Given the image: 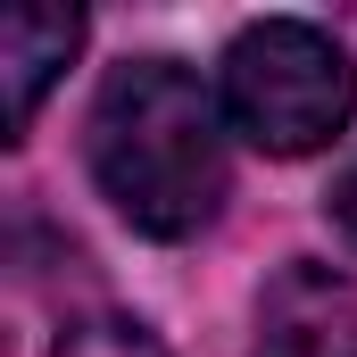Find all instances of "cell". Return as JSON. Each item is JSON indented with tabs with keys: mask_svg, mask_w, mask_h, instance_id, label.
<instances>
[{
	"mask_svg": "<svg viewBox=\"0 0 357 357\" xmlns=\"http://www.w3.org/2000/svg\"><path fill=\"white\" fill-rule=\"evenodd\" d=\"M91 175L133 233H199L225 199V100L175 59H125L91 100Z\"/></svg>",
	"mask_w": 357,
	"mask_h": 357,
	"instance_id": "6da1fadb",
	"label": "cell"
},
{
	"mask_svg": "<svg viewBox=\"0 0 357 357\" xmlns=\"http://www.w3.org/2000/svg\"><path fill=\"white\" fill-rule=\"evenodd\" d=\"M357 116V75L333 33L266 17L225 50V125L266 150V158H307Z\"/></svg>",
	"mask_w": 357,
	"mask_h": 357,
	"instance_id": "7a4b0ae2",
	"label": "cell"
},
{
	"mask_svg": "<svg viewBox=\"0 0 357 357\" xmlns=\"http://www.w3.org/2000/svg\"><path fill=\"white\" fill-rule=\"evenodd\" d=\"M333 216H341V233L357 241V167L341 175V191H333Z\"/></svg>",
	"mask_w": 357,
	"mask_h": 357,
	"instance_id": "8992f818",
	"label": "cell"
},
{
	"mask_svg": "<svg viewBox=\"0 0 357 357\" xmlns=\"http://www.w3.org/2000/svg\"><path fill=\"white\" fill-rule=\"evenodd\" d=\"M258 357H357V291L333 266H282L258 299Z\"/></svg>",
	"mask_w": 357,
	"mask_h": 357,
	"instance_id": "3957f363",
	"label": "cell"
},
{
	"mask_svg": "<svg viewBox=\"0 0 357 357\" xmlns=\"http://www.w3.org/2000/svg\"><path fill=\"white\" fill-rule=\"evenodd\" d=\"M75 42H84V17H75V8L17 0V8L0 17V108H8V133H25V125H33L42 91L67 75Z\"/></svg>",
	"mask_w": 357,
	"mask_h": 357,
	"instance_id": "277c9868",
	"label": "cell"
},
{
	"mask_svg": "<svg viewBox=\"0 0 357 357\" xmlns=\"http://www.w3.org/2000/svg\"><path fill=\"white\" fill-rule=\"evenodd\" d=\"M50 357H167V349H158V333L133 324V316H84V324L59 333Z\"/></svg>",
	"mask_w": 357,
	"mask_h": 357,
	"instance_id": "5b68a950",
	"label": "cell"
}]
</instances>
